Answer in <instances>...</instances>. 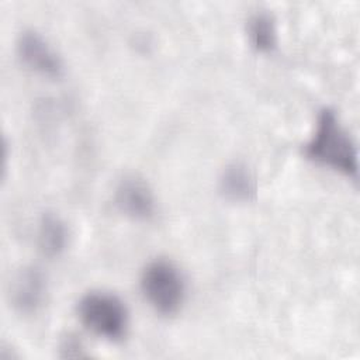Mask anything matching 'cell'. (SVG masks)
<instances>
[{
	"mask_svg": "<svg viewBox=\"0 0 360 360\" xmlns=\"http://www.w3.org/2000/svg\"><path fill=\"white\" fill-rule=\"evenodd\" d=\"M302 155L305 159L346 177L354 180L359 177L356 142L329 107L319 111L314 132L302 146Z\"/></svg>",
	"mask_w": 360,
	"mask_h": 360,
	"instance_id": "1",
	"label": "cell"
},
{
	"mask_svg": "<svg viewBox=\"0 0 360 360\" xmlns=\"http://www.w3.org/2000/svg\"><path fill=\"white\" fill-rule=\"evenodd\" d=\"M77 316L91 333L110 342L122 340L129 328V314L124 301L112 292L90 291L77 302Z\"/></svg>",
	"mask_w": 360,
	"mask_h": 360,
	"instance_id": "2",
	"label": "cell"
},
{
	"mask_svg": "<svg viewBox=\"0 0 360 360\" xmlns=\"http://www.w3.org/2000/svg\"><path fill=\"white\" fill-rule=\"evenodd\" d=\"M141 291L149 305L160 315L177 314L186 300V280L176 264L165 259L149 262L139 280Z\"/></svg>",
	"mask_w": 360,
	"mask_h": 360,
	"instance_id": "3",
	"label": "cell"
},
{
	"mask_svg": "<svg viewBox=\"0 0 360 360\" xmlns=\"http://www.w3.org/2000/svg\"><path fill=\"white\" fill-rule=\"evenodd\" d=\"M21 63L31 72L48 79H60L65 75L62 56L49 41L35 30H24L15 42Z\"/></svg>",
	"mask_w": 360,
	"mask_h": 360,
	"instance_id": "4",
	"label": "cell"
},
{
	"mask_svg": "<svg viewBox=\"0 0 360 360\" xmlns=\"http://www.w3.org/2000/svg\"><path fill=\"white\" fill-rule=\"evenodd\" d=\"M115 208L134 221H150L156 214V198L149 183L138 174H125L115 186Z\"/></svg>",
	"mask_w": 360,
	"mask_h": 360,
	"instance_id": "5",
	"label": "cell"
},
{
	"mask_svg": "<svg viewBox=\"0 0 360 360\" xmlns=\"http://www.w3.org/2000/svg\"><path fill=\"white\" fill-rule=\"evenodd\" d=\"M46 292L48 283L44 271L37 266H24L10 281L8 301L18 314L31 315L44 305Z\"/></svg>",
	"mask_w": 360,
	"mask_h": 360,
	"instance_id": "6",
	"label": "cell"
},
{
	"mask_svg": "<svg viewBox=\"0 0 360 360\" xmlns=\"http://www.w3.org/2000/svg\"><path fill=\"white\" fill-rule=\"evenodd\" d=\"M218 190L226 201L246 204L257 197V180L246 163L232 162L222 170Z\"/></svg>",
	"mask_w": 360,
	"mask_h": 360,
	"instance_id": "7",
	"label": "cell"
},
{
	"mask_svg": "<svg viewBox=\"0 0 360 360\" xmlns=\"http://www.w3.org/2000/svg\"><path fill=\"white\" fill-rule=\"evenodd\" d=\"M68 240L69 231L65 221L53 212L42 214L37 231V242L41 253L51 259L58 257L66 249Z\"/></svg>",
	"mask_w": 360,
	"mask_h": 360,
	"instance_id": "8",
	"label": "cell"
},
{
	"mask_svg": "<svg viewBox=\"0 0 360 360\" xmlns=\"http://www.w3.org/2000/svg\"><path fill=\"white\" fill-rule=\"evenodd\" d=\"M246 37L255 51L260 53L273 52L278 44V31L274 15L266 10L250 14L246 21Z\"/></svg>",
	"mask_w": 360,
	"mask_h": 360,
	"instance_id": "9",
	"label": "cell"
},
{
	"mask_svg": "<svg viewBox=\"0 0 360 360\" xmlns=\"http://www.w3.org/2000/svg\"><path fill=\"white\" fill-rule=\"evenodd\" d=\"M62 357H84V349L75 336H68L60 345Z\"/></svg>",
	"mask_w": 360,
	"mask_h": 360,
	"instance_id": "10",
	"label": "cell"
}]
</instances>
